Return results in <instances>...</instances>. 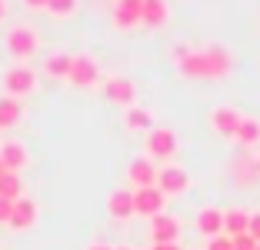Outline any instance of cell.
Here are the masks:
<instances>
[{"instance_id": "cell-1", "label": "cell", "mask_w": 260, "mask_h": 250, "mask_svg": "<svg viewBox=\"0 0 260 250\" xmlns=\"http://www.w3.org/2000/svg\"><path fill=\"white\" fill-rule=\"evenodd\" d=\"M174 60L177 70L190 80H210V67H207V53L204 47H174Z\"/></svg>"}, {"instance_id": "cell-2", "label": "cell", "mask_w": 260, "mask_h": 250, "mask_svg": "<svg viewBox=\"0 0 260 250\" xmlns=\"http://www.w3.org/2000/svg\"><path fill=\"white\" fill-rule=\"evenodd\" d=\"M7 53L14 57V60H20V64H27L37 53V44H40V37H37V30L34 27H23V23H17V27H10L7 30Z\"/></svg>"}, {"instance_id": "cell-3", "label": "cell", "mask_w": 260, "mask_h": 250, "mask_svg": "<svg viewBox=\"0 0 260 250\" xmlns=\"http://www.w3.org/2000/svg\"><path fill=\"white\" fill-rule=\"evenodd\" d=\"M144 150H147V157H150L153 164H157V160H170L177 153V134L170 127H153V130H147Z\"/></svg>"}, {"instance_id": "cell-4", "label": "cell", "mask_w": 260, "mask_h": 250, "mask_svg": "<svg viewBox=\"0 0 260 250\" xmlns=\"http://www.w3.org/2000/svg\"><path fill=\"white\" fill-rule=\"evenodd\" d=\"M4 90H7V97H14V100L27 97V93L37 90V74H34L27 64H17V67H10L7 74H4Z\"/></svg>"}, {"instance_id": "cell-5", "label": "cell", "mask_w": 260, "mask_h": 250, "mask_svg": "<svg viewBox=\"0 0 260 250\" xmlns=\"http://www.w3.org/2000/svg\"><path fill=\"white\" fill-rule=\"evenodd\" d=\"M74 87H93L100 80V64L93 60L90 53H77L74 64H70V77H67Z\"/></svg>"}, {"instance_id": "cell-6", "label": "cell", "mask_w": 260, "mask_h": 250, "mask_svg": "<svg viewBox=\"0 0 260 250\" xmlns=\"http://www.w3.org/2000/svg\"><path fill=\"white\" fill-rule=\"evenodd\" d=\"M190 187V174L184 167H160L157 170V190L164 197H174V194H184Z\"/></svg>"}, {"instance_id": "cell-7", "label": "cell", "mask_w": 260, "mask_h": 250, "mask_svg": "<svg viewBox=\"0 0 260 250\" xmlns=\"http://www.w3.org/2000/svg\"><path fill=\"white\" fill-rule=\"evenodd\" d=\"M164 204H167V197H164L157 187H137L134 190V213H140V217H157V213H164Z\"/></svg>"}, {"instance_id": "cell-8", "label": "cell", "mask_w": 260, "mask_h": 250, "mask_svg": "<svg viewBox=\"0 0 260 250\" xmlns=\"http://www.w3.org/2000/svg\"><path fill=\"white\" fill-rule=\"evenodd\" d=\"M104 97H107L110 104L134 107V100H137V87H134L127 77H107V80H104Z\"/></svg>"}, {"instance_id": "cell-9", "label": "cell", "mask_w": 260, "mask_h": 250, "mask_svg": "<svg viewBox=\"0 0 260 250\" xmlns=\"http://www.w3.org/2000/svg\"><path fill=\"white\" fill-rule=\"evenodd\" d=\"M167 20H170L167 0H140V23L144 27L160 30V27H167Z\"/></svg>"}, {"instance_id": "cell-10", "label": "cell", "mask_w": 260, "mask_h": 250, "mask_svg": "<svg viewBox=\"0 0 260 250\" xmlns=\"http://www.w3.org/2000/svg\"><path fill=\"white\" fill-rule=\"evenodd\" d=\"M207 53V67H210V80H220V77L230 74V67H234V57H230V50L223 44H210L204 47Z\"/></svg>"}, {"instance_id": "cell-11", "label": "cell", "mask_w": 260, "mask_h": 250, "mask_svg": "<svg viewBox=\"0 0 260 250\" xmlns=\"http://www.w3.org/2000/svg\"><path fill=\"white\" fill-rule=\"evenodd\" d=\"M177 237H180V224H177V217H170V213H157V217L150 220V240L153 243H177Z\"/></svg>"}, {"instance_id": "cell-12", "label": "cell", "mask_w": 260, "mask_h": 250, "mask_svg": "<svg viewBox=\"0 0 260 250\" xmlns=\"http://www.w3.org/2000/svg\"><path fill=\"white\" fill-rule=\"evenodd\" d=\"M127 177H130V183H134V187H157V164H153L150 157L130 160Z\"/></svg>"}, {"instance_id": "cell-13", "label": "cell", "mask_w": 260, "mask_h": 250, "mask_svg": "<svg viewBox=\"0 0 260 250\" xmlns=\"http://www.w3.org/2000/svg\"><path fill=\"white\" fill-rule=\"evenodd\" d=\"M114 27L117 30L140 27V0H117L114 4Z\"/></svg>"}, {"instance_id": "cell-14", "label": "cell", "mask_w": 260, "mask_h": 250, "mask_svg": "<svg viewBox=\"0 0 260 250\" xmlns=\"http://www.w3.org/2000/svg\"><path fill=\"white\" fill-rule=\"evenodd\" d=\"M210 127L220 137H230V140H234V134H237V127H240V114L234 107H214V110H210Z\"/></svg>"}, {"instance_id": "cell-15", "label": "cell", "mask_w": 260, "mask_h": 250, "mask_svg": "<svg viewBox=\"0 0 260 250\" xmlns=\"http://www.w3.org/2000/svg\"><path fill=\"white\" fill-rule=\"evenodd\" d=\"M34 224H37V204H34L30 197L14 200V213H10V224H7V227H14V230H30Z\"/></svg>"}, {"instance_id": "cell-16", "label": "cell", "mask_w": 260, "mask_h": 250, "mask_svg": "<svg viewBox=\"0 0 260 250\" xmlns=\"http://www.w3.org/2000/svg\"><path fill=\"white\" fill-rule=\"evenodd\" d=\"M0 164H4V170H10V174H20L23 167H27V150H23V144L7 140V144L0 147Z\"/></svg>"}, {"instance_id": "cell-17", "label": "cell", "mask_w": 260, "mask_h": 250, "mask_svg": "<svg viewBox=\"0 0 260 250\" xmlns=\"http://www.w3.org/2000/svg\"><path fill=\"white\" fill-rule=\"evenodd\" d=\"M197 230L204 237H220L223 234V210H217V207H204V210L197 213Z\"/></svg>"}, {"instance_id": "cell-18", "label": "cell", "mask_w": 260, "mask_h": 250, "mask_svg": "<svg viewBox=\"0 0 260 250\" xmlns=\"http://www.w3.org/2000/svg\"><path fill=\"white\" fill-rule=\"evenodd\" d=\"M107 213L114 220H130V213H134V194L130 190H114L107 197Z\"/></svg>"}, {"instance_id": "cell-19", "label": "cell", "mask_w": 260, "mask_h": 250, "mask_svg": "<svg viewBox=\"0 0 260 250\" xmlns=\"http://www.w3.org/2000/svg\"><path fill=\"white\" fill-rule=\"evenodd\" d=\"M20 117H23L20 100H14V97H0V130L17 127V123H20Z\"/></svg>"}, {"instance_id": "cell-20", "label": "cell", "mask_w": 260, "mask_h": 250, "mask_svg": "<svg viewBox=\"0 0 260 250\" xmlns=\"http://www.w3.org/2000/svg\"><path fill=\"white\" fill-rule=\"evenodd\" d=\"M250 230V213L247 210H227L223 213V234L227 237H240Z\"/></svg>"}, {"instance_id": "cell-21", "label": "cell", "mask_w": 260, "mask_h": 250, "mask_svg": "<svg viewBox=\"0 0 260 250\" xmlns=\"http://www.w3.org/2000/svg\"><path fill=\"white\" fill-rule=\"evenodd\" d=\"M234 140H237L240 147L260 144V120H253V117H240V127H237V134H234Z\"/></svg>"}, {"instance_id": "cell-22", "label": "cell", "mask_w": 260, "mask_h": 250, "mask_svg": "<svg viewBox=\"0 0 260 250\" xmlns=\"http://www.w3.org/2000/svg\"><path fill=\"white\" fill-rule=\"evenodd\" d=\"M70 64H74V53H50L44 60V70L57 80H67L70 77Z\"/></svg>"}, {"instance_id": "cell-23", "label": "cell", "mask_w": 260, "mask_h": 250, "mask_svg": "<svg viewBox=\"0 0 260 250\" xmlns=\"http://www.w3.org/2000/svg\"><path fill=\"white\" fill-rule=\"evenodd\" d=\"M0 197H4V200H20L23 197V180H20V174H10V170H4V174H0Z\"/></svg>"}, {"instance_id": "cell-24", "label": "cell", "mask_w": 260, "mask_h": 250, "mask_svg": "<svg viewBox=\"0 0 260 250\" xmlns=\"http://www.w3.org/2000/svg\"><path fill=\"white\" fill-rule=\"evenodd\" d=\"M123 123H127V130H153V117H150V110H144V107H127Z\"/></svg>"}, {"instance_id": "cell-25", "label": "cell", "mask_w": 260, "mask_h": 250, "mask_svg": "<svg viewBox=\"0 0 260 250\" xmlns=\"http://www.w3.org/2000/svg\"><path fill=\"white\" fill-rule=\"evenodd\" d=\"M47 10H50L54 17H70L77 10V0H50V4H47Z\"/></svg>"}, {"instance_id": "cell-26", "label": "cell", "mask_w": 260, "mask_h": 250, "mask_svg": "<svg viewBox=\"0 0 260 250\" xmlns=\"http://www.w3.org/2000/svg\"><path fill=\"white\" fill-rule=\"evenodd\" d=\"M234 240V250H257V240L250 234H240V237H230Z\"/></svg>"}, {"instance_id": "cell-27", "label": "cell", "mask_w": 260, "mask_h": 250, "mask_svg": "<svg viewBox=\"0 0 260 250\" xmlns=\"http://www.w3.org/2000/svg\"><path fill=\"white\" fill-rule=\"evenodd\" d=\"M207 250H234V240H230V237H210V247Z\"/></svg>"}, {"instance_id": "cell-28", "label": "cell", "mask_w": 260, "mask_h": 250, "mask_svg": "<svg viewBox=\"0 0 260 250\" xmlns=\"http://www.w3.org/2000/svg\"><path fill=\"white\" fill-rule=\"evenodd\" d=\"M10 213H14V200L0 197V224H10Z\"/></svg>"}, {"instance_id": "cell-29", "label": "cell", "mask_w": 260, "mask_h": 250, "mask_svg": "<svg viewBox=\"0 0 260 250\" xmlns=\"http://www.w3.org/2000/svg\"><path fill=\"white\" fill-rule=\"evenodd\" d=\"M247 234L260 243V213H250V230H247Z\"/></svg>"}, {"instance_id": "cell-30", "label": "cell", "mask_w": 260, "mask_h": 250, "mask_svg": "<svg viewBox=\"0 0 260 250\" xmlns=\"http://www.w3.org/2000/svg\"><path fill=\"white\" fill-rule=\"evenodd\" d=\"M47 4H50V0H23L27 10H47Z\"/></svg>"}, {"instance_id": "cell-31", "label": "cell", "mask_w": 260, "mask_h": 250, "mask_svg": "<svg viewBox=\"0 0 260 250\" xmlns=\"http://www.w3.org/2000/svg\"><path fill=\"white\" fill-rule=\"evenodd\" d=\"M153 250H180L177 243H153Z\"/></svg>"}, {"instance_id": "cell-32", "label": "cell", "mask_w": 260, "mask_h": 250, "mask_svg": "<svg viewBox=\"0 0 260 250\" xmlns=\"http://www.w3.org/2000/svg\"><path fill=\"white\" fill-rule=\"evenodd\" d=\"M7 17V0H0V20Z\"/></svg>"}, {"instance_id": "cell-33", "label": "cell", "mask_w": 260, "mask_h": 250, "mask_svg": "<svg viewBox=\"0 0 260 250\" xmlns=\"http://www.w3.org/2000/svg\"><path fill=\"white\" fill-rule=\"evenodd\" d=\"M90 250H114V247H107V243H93Z\"/></svg>"}, {"instance_id": "cell-34", "label": "cell", "mask_w": 260, "mask_h": 250, "mask_svg": "<svg viewBox=\"0 0 260 250\" xmlns=\"http://www.w3.org/2000/svg\"><path fill=\"white\" fill-rule=\"evenodd\" d=\"M114 250H130V247H114Z\"/></svg>"}, {"instance_id": "cell-35", "label": "cell", "mask_w": 260, "mask_h": 250, "mask_svg": "<svg viewBox=\"0 0 260 250\" xmlns=\"http://www.w3.org/2000/svg\"><path fill=\"white\" fill-rule=\"evenodd\" d=\"M0 174H4V164H0Z\"/></svg>"}, {"instance_id": "cell-36", "label": "cell", "mask_w": 260, "mask_h": 250, "mask_svg": "<svg viewBox=\"0 0 260 250\" xmlns=\"http://www.w3.org/2000/svg\"><path fill=\"white\" fill-rule=\"evenodd\" d=\"M257 250H260V243H257Z\"/></svg>"}]
</instances>
